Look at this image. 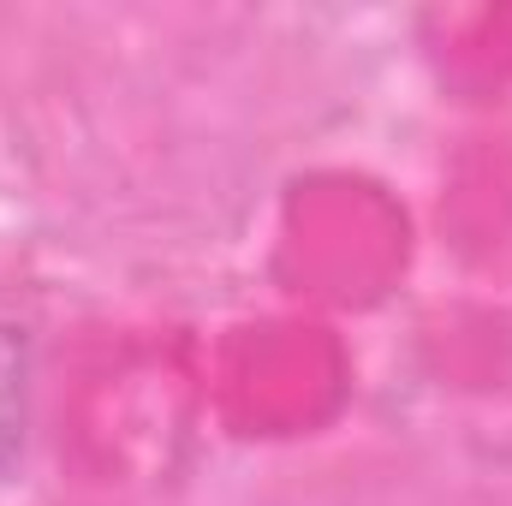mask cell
<instances>
[{"label": "cell", "mask_w": 512, "mask_h": 506, "mask_svg": "<svg viewBox=\"0 0 512 506\" xmlns=\"http://www.w3.org/2000/svg\"><path fill=\"white\" fill-rule=\"evenodd\" d=\"M24 435V340L0 328V465Z\"/></svg>", "instance_id": "6da1fadb"}]
</instances>
